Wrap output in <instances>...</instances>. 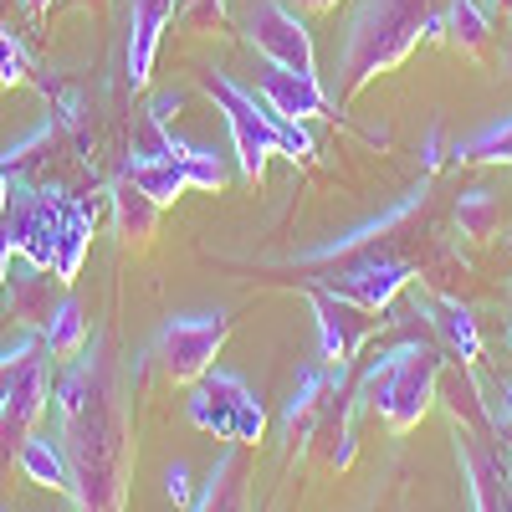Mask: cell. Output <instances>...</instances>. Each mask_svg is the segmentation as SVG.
Instances as JSON below:
<instances>
[{"label": "cell", "mask_w": 512, "mask_h": 512, "mask_svg": "<svg viewBox=\"0 0 512 512\" xmlns=\"http://www.w3.org/2000/svg\"><path fill=\"white\" fill-rule=\"evenodd\" d=\"M185 415L195 431L216 436V441H236V446H256L267 431V415L256 405V395L226 369H205L190 395H185Z\"/></svg>", "instance_id": "5"}, {"label": "cell", "mask_w": 512, "mask_h": 512, "mask_svg": "<svg viewBox=\"0 0 512 512\" xmlns=\"http://www.w3.org/2000/svg\"><path fill=\"white\" fill-rule=\"evenodd\" d=\"M169 154L180 159V169L190 175V185H200V190H221V185H226V164H221L216 149H195V144H185V139L169 134Z\"/></svg>", "instance_id": "27"}, {"label": "cell", "mask_w": 512, "mask_h": 512, "mask_svg": "<svg viewBox=\"0 0 512 512\" xmlns=\"http://www.w3.org/2000/svg\"><path fill=\"white\" fill-rule=\"evenodd\" d=\"M410 277H415V272H410L405 262H395V256H364V262L333 272L328 292L349 297V303H359V308H369V313H384Z\"/></svg>", "instance_id": "10"}, {"label": "cell", "mask_w": 512, "mask_h": 512, "mask_svg": "<svg viewBox=\"0 0 512 512\" xmlns=\"http://www.w3.org/2000/svg\"><path fill=\"white\" fill-rule=\"evenodd\" d=\"M297 6H308V11H328V6H338V0H297Z\"/></svg>", "instance_id": "38"}, {"label": "cell", "mask_w": 512, "mask_h": 512, "mask_svg": "<svg viewBox=\"0 0 512 512\" xmlns=\"http://www.w3.org/2000/svg\"><path fill=\"white\" fill-rule=\"evenodd\" d=\"M88 246H93V210L77 205V200H67V210H62V236H57V262H52L57 282H72V277L82 272V256H88Z\"/></svg>", "instance_id": "18"}, {"label": "cell", "mask_w": 512, "mask_h": 512, "mask_svg": "<svg viewBox=\"0 0 512 512\" xmlns=\"http://www.w3.org/2000/svg\"><path fill=\"white\" fill-rule=\"evenodd\" d=\"M456 441H461V472H466V482H472V507L477 512H512L507 466L487 446V436H472V431H461V425H456Z\"/></svg>", "instance_id": "11"}, {"label": "cell", "mask_w": 512, "mask_h": 512, "mask_svg": "<svg viewBox=\"0 0 512 512\" xmlns=\"http://www.w3.org/2000/svg\"><path fill=\"white\" fill-rule=\"evenodd\" d=\"M436 390L446 395V405H451V415H456V425H461V431H472V436H492L497 415H492V405L482 400L477 379L466 374V369H441Z\"/></svg>", "instance_id": "16"}, {"label": "cell", "mask_w": 512, "mask_h": 512, "mask_svg": "<svg viewBox=\"0 0 512 512\" xmlns=\"http://www.w3.org/2000/svg\"><path fill=\"white\" fill-rule=\"evenodd\" d=\"M344 364H323V369H308L303 379H297V390H292V400H287V415H282V436L287 441H303L308 431H313V420L323 415V405H328V395L333 390H344Z\"/></svg>", "instance_id": "14"}, {"label": "cell", "mask_w": 512, "mask_h": 512, "mask_svg": "<svg viewBox=\"0 0 512 512\" xmlns=\"http://www.w3.org/2000/svg\"><path fill=\"white\" fill-rule=\"evenodd\" d=\"M456 221H461L466 236L487 241V236L502 226V195H497V190H466V195L456 200Z\"/></svg>", "instance_id": "26"}, {"label": "cell", "mask_w": 512, "mask_h": 512, "mask_svg": "<svg viewBox=\"0 0 512 512\" xmlns=\"http://www.w3.org/2000/svg\"><path fill=\"white\" fill-rule=\"evenodd\" d=\"M57 287H67V282H57V272L47 277L41 267H21V272H6V282H0V297L11 303V318H21L26 328H47V318L57 313V303H52V292Z\"/></svg>", "instance_id": "15"}, {"label": "cell", "mask_w": 512, "mask_h": 512, "mask_svg": "<svg viewBox=\"0 0 512 512\" xmlns=\"http://www.w3.org/2000/svg\"><path fill=\"white\" fill-rule=\"evenodd\" d=\"M164 492L175 497V502H185V507H195V502H190V477H185V466H169V472H164Z\"/></svg>", "instance_id": "32"}, {"label": "cell", "mask_w": 512, "mask_h": 512, "mask_svg": "<svg viewBox=\"0 0 512 512\" xmlns=\"http://www.w3.org/2000/svg\"><path fill=\"white\" fill-rule=\"evenodd\" d=\"M200 88L216 98V108L231 123V144H236V164L241 180H262L267 154H287V159H313V134L297 118H282L277 108L256 103L251 93H241L226 72H200Z\"/></svg>", "instance_id": "4"}, {"label": "cell", "mask_w": 512, "mask_h": 512, "mask_svg": "<svg viewBox=\"0 0 512 512\" xmlns=\"http://www.w3.org/2000/svg\"><path fill=\"white\" fill-rule=\"evenodd\" d=\"M497 420L507 425V436H512V384L507 379L497 384Z\"/></svg>", "instance_id": "35"}, {"label": "cell", "mask_w": 512, "mask_h": 512, "mask_svg": "<svg viewBox=\"0 0 512 512\" xmlns=\"http://www.w3.org/2000/svg\"><path fill=\"white\" fill-rule=\"evenodd\" d=\"M16 466L26 472V482L52 487V492H72V472H67V451L47 436H26L16 451Z\"/></svg>", "instance_id": "17"}, {"label": "cell", "mask_w": 512, "mask_h": 512, "mask_svg": "<svg viewBox=\"0 0 512 512\" xmlns=\"http://www.w3.org/2000/svg\"><path fill=\"white\" fill-rule=\"evenodd\" d=\"M446 36L456 41L461 52H482L487 41H492V26H487V11L477 6V0H451L446 6Z\"/></svg>", "instance_id": "25"}, {"label": "cell", "mask_w": 512, "mask_h": 512, "mask_svg": "<svg viewBox=\"0 0 512 512\" xmlns=\"http://www.w3.org/2000/svg\"><path fill=\"white\" fill-rule=\"evenodd\" d=\"M262 98H267V108H277L282 118H297V123L333 113L328 93L318 88V72H292L277 62H262Z\"/></svg>", "instance_id": "12"}, {"label": "cell", "mask_w": 512, "mask_h": 512, "mask_svg": "<svg viewBox=\"0 0 512 512\" xmlns=\"http://www.w3.org/2000/svg\"><path fill=\"white\" fill-rule=\"evenodd\" d=\"M47 395H52V384H47V359L31 364L6 395H0V461H11L21 451L26 436H36V420L47 415Z\"/></svg>", "instance_id": "9"}, {"label": "cell", "mask_w": 512, "mask_h": 512, "mask_svg": "<svg viewBox=\"0 0 512 512\" xmlns=\"http://www.w3.org/2000/svg\"><path fill=\"white\" fill-rule=\"evenodd\" d=\"M21 6H26L31 16H41V11H47V6H52V0H21Z\"/></svg>", "instance_id": "39"}, {"label": "cell", "mask_w": 512, "mask_h": 512, "mask_svg": "<svg viewBox=\"0 0 512 512\" xmlns=\"http://www.w3.org/2000/svg\"><path fill=\"white\" fill-rule=\"evenodd\" d=\"M502 62H507V72H512V47H507V52H502Z\"/></svg>", "instance_id": "40"}, {"label": "cell", "mask_w": 512, "mask_h": 512, "mask_svg": "<svg viewBox=\"0 0 512 512\" xmlns=\"http://www.w3.org/2000/svg\"><path fill=\"white\" fill-rule=\"evenodd\" d=\"M175 16V0H134L128 6V88H144L154 52H159V36Z\"/></svg>", "instance_id": "13"}, {"label": "cell", "mask_w": 512, "mask_h": 512, "mask_svg": "<svg viewBox=\"0 0 512 512\" xmlns=\"http://www.w3.org/2000/svg\"><path fill=\"white\" fill-rule=\"evenodd\" d=\"M436 169H441V128L425 134V175H436Z\"/></svg>", "instance_id": "33"}, {"label": "cell", "mask_w": 512, "mask_h": 512, "mask_svg": "<svg viewBox=\"0 0 512 512\" xmlns=\"http://www.w3.org/2000/svg\"><path fill=\"white\" fill-rule=\"evenodd\" d=\"M190 512H246V472H241V456L226 451L216 461V472H210L200 502Z\"/></svg>", "instance_id": "21"}, {"label": "cell", "mask_w": 512, "mask_h": 512, "mask_svg": "<svg viewBox=\"0 0 512 512\" xmlns=\"http://www.w3.org/2000/svg\"><path fill=\"white\" fill-rule=\"evenodd\" d=\"M180 103H185V93H154L149 98V113L154 118H169V108H180Z\"/></svg>", "instance_id": "36"}, {"label": "cell", "mask_w": 512, "mask_h": 512, "mask_svg": "<svg viewBox=\"0 0 512 512\" xmlns=\"http://www.w3.org/2000/svg\"><path fill=\"white\" fill-rule=\"evenodd\" d=\"M11 251H16V241H11L6 216H0V282H6V272H11Z\"/></svg>", "instance_id": "34"}, {"label": "cell", "mask_w": 512, "mask_h": 512, "mask_svg": "<svg viewBox=\"0 0 512 512\" xmlns=\"http://www.w3.org/2000/svg\"><path fill=\"white\" fill-rule=\"evenodd\" d=\"M507 164H512V159H507Z\"/></svg>", "instance_id": "43"}, {"label": "cell", "mask_w": 512, "mask_h": 512, "mask_svg": "<svg viewBox=\"0 0 512 512\" xmlns=\"http://www.w3.org/2000/svg\"><path fill=\"white\" fill-rule=\"evenodd\" d=\"M492 6H512V0H492Z\"/></svg>", "instance_id": "41"}, {"label": "cell", "mask_w": 512, "mask_h": 512, "mask_svg": "<svg viewBox=\"0 0 512 512\" xmlns=\"http://www.w3.org/2000/svg\"><path fill=\"white\" fill-rule=\"evenodd\" d=\"M425 200V185L415 190V195H405L400 205H390L384 216H374V221H364L359 231H349V236H338V241H323V246H313V251H303V262H333V256H344V251H354V246H364V241H374V236H384L390 226H400L410 210Z\"/></svg>", "instance_id": "20"}, {"label": "cell", "mask_w": 512, "mask_h": 512, "mask_svg": "<svg viewBox=\"0 0 512 512\" xmlns=\"http://www.w3.org/2000/svg\"><path fill=\"white\" fill-rule=\"evenodd\" d=\"M226 333H231V318L226 313H195V318H169L159 328V364L169 379H180V384H195L210 359L221 354L226 344Z\"/></svg>", "instance_id": "6"}, {"label": "cell", "mask_w": 512, "mask_h": 512, "mask_svg": "<svg viewBox=\"0 0 512 512\" xmlns=\"http://www.w3.org/2000/svg\"><path fill=\"white\" fill-rule=\"evenodd\" d=\"M175 11H180V21L195 26V31L226 26V0H175Z\"/></svg>", "instance_id": "30"}, {"label": "cell", "mask_w": 512, "mask_h": 512, "mask_svg": "<svg viewBox=\"0 0 512 512\" xmlns=\"http://www.w3.org/2000/svg\"><path fill=\"white\" fill-rule=\"evenodd\" d=\"M446 359L431 344H400L390 349L379 364L364 369V379L354 384V405L344 410V431H338V451L333 466H349L354 461V415L359 410H379L395 431H410V425L431 410L436 400V379H441Z\"/></svg>", "instance_id": "3"}, {"label": "cell", "mask_w": 512, "mask_h": 512, "mask_svg": "<svg viewBox=\"0 0 512 512\" xmlns=\"http://www.w3.org/2000/svg\"><path fill=\"white\" fill-rule=\"evenodd\" d=\"M436 313H441V318H436V328L446 333V344H451L461 359H477V354H482V333H477V318L466 313L461 303H441Z\"/></svg>", "instance_id": "28"}, {"label": "cell", "mask_w": 512, "mask_h": 512, "mask_svg": "<svg viewBox=\"0 0 512 512\" xmlns=\"http://www.w3.org/2000/svg\"><path fill=\"white\" fill-rule=\"evenodd\" d=\"M420 36H446V21L431 11V0H359L338 52V93L349 98L369 77L400 67Z\"/></svg>", "instance_id": "2"}, {"label": "cell", "mask_w": 512, "mask_h": 512, "mask_svg": "<svg viewBox=\"0 0 512 512\" xmlns=\"http://www.w3.org/2000/svg\"><path fill=\"white\" fill-rule=\"evenodd\" d=\"M57 415H62V451L72 472L77 512H118L123 502V405L108 379V364L72 359L57 384Z\"/></svg>", "instance_id": "1"}, {"label": "cell", "mask_w": 512, "mask_h": 512, "mask_svg": "<svg viewBox=\"0 0 512 512\" xmlns=\"http://www.w3.org/2000/svg\"><path fill=\"white\" fill-rule=\"evenodd\" d=\"M507 349H512V328H507Z\"/></svg>", "instance_id": "42"}, {"label": "cell", "mask_w": 512, "mask_h": 512, "mask_svg": "<svg viewBox=\"0 0 512 512\" xmlns=\"http://www.w3.org/2000/svg\"><path fill=\"white\" fill-rule=\"evenodd\" d=\"M41 338H47V354H57V359H77L82 354V344H88V318H82V303L72 292L57 303V313L47 318Z\"/></svg>", "instance_id": "23"}, {"label": "cell", "mask_w": 512, "mask_h": 512, "mask_svg": "<svg viewBox=\"0 0 512 512\" xmlns=\"http://www.w3.org/2000/svg\"><path fill=\"white\" fill-rule=\"evenodd\" d=\"M456 164H487V159H512V113L492 118L487 128H477L472 139H461L451 149Z\"/></svg>", "instance_id": "24"}, {"label": "cell", "mask_w": 512, "mask_h": 512, "mask_svg": "<svg viewBox=\"0 0 512 512\" xmlns=\"http://www.w3.org/2000/svg\"><path fill=\"white\" fill-rule=\"evenodd\" d=\"M246 41L277 67L313 72V36H308L303 16L287 11L282 0H256L251 16H246Z\"/></svg>", "instance_id": "7"}, {"label": "cell", "mask_w": 512, "mask_h": 512, "mask_svg": "<svg viewBox=\"0 0 512 512\" xmlns=\"http://www.w3.org/2000/svg\"><path fill=\"white\" fill-rule=\"evenodd\" d=\"M123 180H134L154 205H169V200H175L185 185H190V175H185V169H180V159L175 154H164V159H128L123 164Z\"/></svg>", "instance_id": "19"}, {"label": "cell", "mask_w": 512, "mask_h": 512, "mask_svg": "<svg viewBox=\"0 0 512 512\" xmlns=\"http://www.w3.org/2000/svg\"><path fill=\"white\" fill-rule=\"evenodd\" d=\"M134 154H139V159H164V154H169V128H164V118H154L149 108L134 118Z\"/></svg>", "instance_id": "29"}, {"label": "cell", "mask_w": 512, "mask_h": 512, "mask_svg": "<svg viewBox=\"0 0 512 512\" xmlns=\"http://www.w3.org/2000/svg\"><path fill=\"white\" fill-rule=\"evenodd\" d=\"M31 77V62H26V52H21V41L11 36V31H0V82H26Z\"/></svg>", "instance_id": "31"}, {"label": "cell", "mask_w": 512, "mask_h": 512, "mask_svg": "<svg viewBox=\"0 0 512 512\" xmlns=\"http://www.w3.org/2000/svg\"><path fill=\"white\" fill-rule=\"evenodd\" d=\"M313 313H318V338H323V364H354V354L369 344L374 333V318L369 308L349 303V297H338L328 287H313Z\"/></svg>", "instance_id": "8"}, {"label": "cell", "mask_w": 512, "mask_h": 512, "mask_svg": "<svg viewBox=\"0 0 512 512\" xmlns=\"http://www.w3.org/2000/svg\"><path fill=\"white\" fill-rule=\"evenodd\" d=\"M11 195H16V185H11V169H0V216H6Z\"/></svg>", "instance_id": "37"}, {"label": "cell", "mask_w": 512, "mask_h": 512, "mask_svg": "<svg viewBox=\"0 0 512 512\" xmlns=\"http://www.w3.org/2000/svg\"><path fill=\"white\" fill-rule=\"evenodd\" d=\"M113 221H118V236L149 241V236H154V221H159V205H154L134 180L118 175V185H113Z\"/></svg>", "instance_id": "22"}]
</instances>
